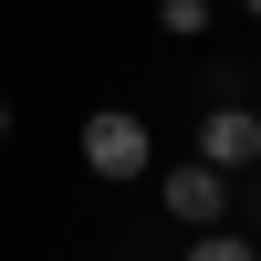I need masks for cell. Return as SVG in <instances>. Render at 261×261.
<instances>
[{"instance_id": "8992f818", "label": "cell", "mask_w": 261, "mask_h": 261, "mask_svg": "<svg viewBox=\"0 0 261 261\" xmlns=\"http://www.w3.org/2000/svg\"><path fill=\"white\" fill-rule=\"evenodd\" d=\"M241 11H261V0H241Z\"/></svg>"}, {"instance_id": "3957f363", "label": "cell", "mask_w": 261, "mask_h": 261, "mask_svg": "<svg viewBox=\"0 0 261 261\" xmlns=\"http://www.w3.org/2000/svg\"><path fill=\"white\" fill-rule=\"evenodd\" d=\"M220 199H230V178H220L209 157H188V167H167V209H178L188 230H209V220H220Z\"/></svg>"}, {"instance_id": "6da1fadb", "label": "cell", "mask_w": 261, "mask_h": 261, "mask_svg": "<svg viewBox=\"0 0 261 261\" xmlns=\"http://www.w3.org/2000/svg\"><path fill=\"white\" fill-rule=\"evenodd\" d=\"M84 167H94V178H146V125L125 115V105L84 115Z\"/></svg>"}, {"instance_id": "277c9868", "label": "cell", "mask_w": 261, "mask_h": 261, "mask_svg": "<svg viewBox=\"0 0 261 261\" xmlns=\"http://www.w3.org/2000/svg\"><path fill=\"white\" fill-rule=\"evenodd\" d=\"M188 261H261L251 241H230V230H199V241H188Z\"/></svg>"}, {"instance_id": "7a4b0ae2", "label": "cell", "mask_w": 261, "mask_h": 261, "mask_svg": "<svg viewBox=\"0 0 261 261\" xmlns=\"http://www.w3.org/2000/svg\"><path fill=\"white\" fill-rule=\"evenodd\" d=\"M199 157L220 167V178H230V167H251V157H261V115H251V105H220V115L199 125Z\"/></svg>"}, {"instance_id": "5b68a950", "label": "cell", "mask_w": 261, "mask_h": 261, "mask_svg": "<svg viewBox=\"0 0 261 261\" xmlns=\"http://www.w3.org/2000/svg\"><path fill=\"white\" fill-rule=\"evenodd\" d=\"M0 136H11V105H0Z\"/></svg>"}]
</instances>
